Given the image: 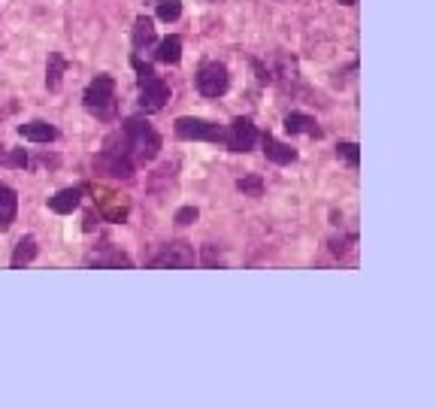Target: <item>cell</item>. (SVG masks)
<instances>
[{"label": "cell", "mask_w": 436, "mask_h": 409, "mask_svg": "<svg viewBox=\"0 0 436 409\" xmlns=\"http://www.w3.org/2000/svg\"><path fill=\"white\" fill-rule=\"evenodd\" d=\"M79 197H82L79 188H64V191H58L55 197H49V210L58 212V215H67L79 206Z\"/></svg>", "instance_id": "8fae6325"}, {"label": "cell", "mask_w": 436, "mask_h": 409, "mask_svg": "<svg viewBox=\"0 0 436 409\" xmlns=\"http://www.w3.org/2000/svg\"><path fill=\"white\" fill-rule=\"evenodd\" d=\"M85 106L88 112L100 115V119H109L112 115V100H115V82L112 76H97L91 85L85 88Z\"/></svg>", "instance_id": "7a4b0ae2"}, {"label": "cell", "mask_w": 436, "mask_h": 409, "mask_svg": "<svg viewBox=\"0 0 436 409\" xmlns=\"http://www.w3.org/2000/svg\"><path fill=\"white\" fill-rule=\"evenodd\" d=\"M152 267H173V270H185V267H194V249L188 243H170L158 252L152 261Z\"/></svg>", "instance_id": "5b68a950"}, {"label": "cell", "mask_w": 436, "mask_h": 409, "mask_svg": "<svg viewBox=\"0 0 436 409\" xmlns=\"http://www.w3.org/2000/svg\"><path fill=\"white\" fill-rule=\"evenodd\" d=\"M224 143H228L230 152H249L258 143V131L249 119H237L230 124V131H224Z\"/></svg>", "instance_id": "8992f818"}, {"label": "cell", "mask_w": 436, "mask_h": 409, "mask_svg": "<svg viewBox=\"0 0 436 409\" xmlns=\"http://www.w3.org/2000/svg\"><path fill=\"white\" fill-rule=\"evenodd\" d=\"M133 67H137V73H140V85L155 76V70H152V67H149V64H142L140 58H133Z\"/></svg>", "instance_id": "44dd1931"}, {"label": "cell", "mask_w": 436, "mask_h": 409, "mask_svg": "<svg viewBox=\"0 0 436 409\" xmlns=\"http://www.w3.org/2000/svg\"><path fill=\"white\" fill-rule=\"evenodd\" d=\"M285 131L288 133H309V137H321V128L315 124L312 115L303 112H288L285 115Z\"/></svg>", "instance_id": "9c48e42d"}, {"label": "cell", "mask_w": 436, "mask_h": 409, "mask_svg": "<svg viewBox=\"0 0 436 409\" xmlns=\"http://www.w3.org/2000/svg\"><path fill=\"white\" fill-rule=\"evenodd\" d=\"M230 85V76H228V67L224 64H218V61H209L200 67V73H197V88H200V94H206V97H221L224 91H228Z\"/></svg>", "instance_id": "3957f363"}, {"label": "cell", "mask_w": 436, "mask_h": 409, "mask_svg": "<svg viewBox=\"0 0 436 409\" xmlns=\"http://www.w3.org/2000/svg\"><path fill=\"white\" fill-rule=\"evenodd\" d=\"M19 133L24 140H31V143H52V140L58 137V131L52 128V124L46 122H31V124H22Z\"/></svg>", "instance_id": "7c38bea8"}, {"label": "cell", "mask_w": 436, "mask_h": 409, "mask_svg": "<svg viewBox=\"0 0 436 409\" xmlns=\"http://www.w3.org/2000/svg\"><path fill=\"white\" fill-rule=\"evenodd\" d=\"M64 70H67V61L58 52L49 55V67H46V85L49 91H58L61 88V76H64Z\"/></svg>", "instance_id": "4fadbf2b"}, {"label": "cell", "mask_w": 436, "mask_h": 409, "mask_svg": "<svg viewBox=\"0 0 436 409\" xmlns=\"http://www.w3.org/2000/svg\"><path fill=\"white\" fill-rule=\"evenodd\" d=\"M237 188H240V191H246V194H261L264 182L258 179V176H249V179H240V182H237Z\"/></svg>", "instance_id": "ffe728a7"}, {"label": "cell", "mask_w": 436, "mask_h": 409, "mask_svg": "<svg viewBox=\"0 0 436 409\" xmlns=\"http://www.w3.org/2000/svg\"><path fill=\"white\" fill-rule=\"evenodd\" d=\"M33 258H37V240H33V237L19 240V246H15V252H12V267H15V270H22V267L31 264Z\"/></svg>", "instance_id": "5bb4252c"}, {"label": "cell", "mask_w": 436, "mask_h": 409, "mask_svg": "<svg viewBox=\"0 0 436 409\" xmlns=\"http://www.w3.org/2000/svg\"><path fill=\"white\" fill-rule=\"evenodd\" d=\"M179 15H182L179 0H161V3H158V19L161 22H176Z\"/></svg>", "instance_id": "ac0fdd59"}, {"label": "cell", "mask_w": 436, "mask_h": 409, "mask_svg": "<svg viewBox=\"0 0 436 409\" xmlns=\"http://www.w3.org/2000/svg\"><path fill=\"white\" fill-rule=\"evenodd\" d=\"M194 219H197V210H194V206H185V210L176 212V222H179V224H191Z\"/></svg>", "instance_id": "7402d4cb"}, {"label": "cell", "mask_w": 436, "mask_h": 409, "mask_svg": "<svg viewBox=\"0 0 436 409\" xmlns=\"http://www.w3.org/2000/svg\"><path fill=\"white\" fill-rule=\"evenodd\" d=\"M176 133H179L182 140H209V143L224 140V131L218 128V124L203 122V119H191V115L176 122Z\"/></svg>", "instance_id": "277c9868"}, {"label": "cell", "mask_w": 436, "mask_h": 409, "mask_svg": "<svg viewBox=\"0 0 436 409\" xmlns=\"http://www.w3.org/2000/svg\"><path fill=\"white\" fill-rule=\"evenodd\" d=\"M337 155H339L346 164H351V167L360 164V152H358L355 143H339V146H337Z\"/></svg>", "instance_id": "d6986e66"}, {"label": "cell", "mask_w": 436, "mask_h": 409, "mask_svg": "<svg viewBox=\"0 0 436 409\" xmlns=\"http://www.w3.org/2000/svg\"><path fill=\"white\" fill-rule=\"evenodd\" d=\"M179 58H182V40L179 37L161 40V46H158V61L161 64H179Z\"/></svg>", "instance_id": "9a60e30c"}, {"label": "cell", "mask_w": 436, "mask_h": 409, "mask_svg": "<svg viewBox=\"0 0 436 409\" xmlns=\"http://www.w3.org/2000/svg\"><path fill=\"white\" fill-rule=\"evenodd\" d=\"M264 155L270 158V161H276V164H291L297 158V152L291 146H285V143H279L276 137H270V133H264Z\"/></svg>", "instance_id": "30bf717a"}, {"label": "cell", "mask_w": 436, "mask_h": 409, "mask_svg": "<svg viewBox=\"0 0 436 409\" xmlns=\"http://www.w3.org/2000/svg\"><path fill=\"white\" fill-rule=\"evenodd\" d=\"M121 152L131 158L133 164H142V161H152V158L161 152V137L155 133L152 124L140 122V119H131L124 124V133H121Z\"/></svg>", "instance_id": "6da1fadb"}, {"label": "cell", "mask_w": 436, "mask_h": 409, "mask_svg": "<svg viewBox=\"0 0 436 409\" xmlns=\"http://www.w3.org/2000/svg\"><path fill=\"white\" fill-rule=\"evenodd\" d=\"M91 264H97V267H124V270H128V267H131V258L121 255V252H106V255L91 258Z\"/></svg>", "instance_id": "e0dca14e"}, {"label": "cell", "mask_w": 436, "mask_h": 409, "mask_svg": "<svg viewBox=\"0 0 436 409\" xmlns=\"http://www.w3.org/2000/svg\"><path fill=\"white\" fill-rule=\"evenodd\" d=\"M15 212H19V197L10 185H0V231H6L15 222Z\"/></svg>", "instance_id": "ba28073f"}, {"label": "cell", "mask_w": 436, "mask_h": 409, "mask_svg": "<svg viewBox=\"0 0 436 409\" xmlns=\"http://www.w3.org/2000/svg\"><path fill=\"white\" fill-rule=\"evenodd\" d=\"M339 3H349L351 6V3H358V0H339Z\"/></svg>", "instance_id": "603a6c76"}, {"label": "cell", "mask_w": 436, "mask_h": 409, "mask_svg": "<svg viewBox=\"0 0 436 409\" xmlns=\"http://www.w3.org/2000/svg\"><path fill=\"white\" fill-rule=\"evenodd\" d=\"M167 100H170V88H167V82H164V79L152 76L149 82H142V85H140V106H142L146 112L164 110Z\"/></svg>", "instance_id": "52a82bcc"}, {"label": "cell", "mask_w": 436, "mask_h": 409, "mask_svg": "<svg viewBox=\"0 0 436 409\" xmlns=\"http://www.w3.org/2000/svg\"><path fill=\"white\" fill-rule=\"evenodd\" d=\"M155 43V24H152V19H137V28H133V46L137 49H142V46H152Z\"/></svg>", "instance_id": "2e32d148"}]
</instances>
